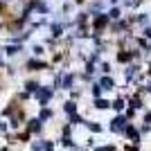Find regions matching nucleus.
Returning <instances> with one entry per match:
<instances>
[{
    "instance_id": "f257e3e1",
    "label": "nucleus",
    "mask_w": 151,
    "mask_h": 151,
    "mask_svg": "<svg viewBox=\"0 0 151 151\" xmlns=\"http://www.w3.org/2000/svg\"><path fill=\"white\" fill-rule=\"evenodd\" d=\"M111 23H113V18L108 14H95L93 16V32L95 34H104L111 27Z\"/></svg>"
},
{
    "instance_id": "f03ea898",
    "label": "nucleus",
    "mask_w": 151,
    "mask_h": 151,
    "mask_svg": "<svg viewBox=\"0 0 151 151\" xmlns=\"http://www.w3.org/2000/svg\"><path fill=\"white\" fill-rule=\"evenodd\" d=\"M126 115H117L113 122H111V131H115V133H124L126 131Z\"/></svg>"
},
{
    "instance_id": "7ed1b4c3",
    "label": "nucleus",
    "mask_w": 151,
    "mask_h": 151,
    "mask_svg": "<svg viewBox=\"0 0 151 151\" xmlns=\"http://www.w3.org/2000/svg\"><path fill=\"white\" fill-rule=\"evenodd\" d=\"M124 135H129V138H131L133 142H135V145H138V142H140V133H138V129H135V126H131V124L126 126V131H124Z\"/></svg>"
},
{
    "instance_id": "20e7f679",
    "label": "nucleus",
    "mask_w": 151,
    "mask_h": 151,
    "mask_svg": "<svg viewBox=\"0 0 151 151\" xmlns=\"http://www.w3.org/2000/svg\"><path fill=\"white\" fill-rule=\"evenodd\" d=\"M101 86H104V90H113L115 88V81L111 79V77H104V79H101Z\"/></svg>"
},
{
    "instance_id": "39448f33",
    "label": "nucleus",
    "mask_w": 151,
    "mask_h": 151,
    "mask_svg": "<svg viewBox=\"0 0 151 151\" xmlns=\"http://www.w3.org/2000/svg\"><path fill=\"white\" fill-rule=\"evenodd\" d=\"M111 106H113L117 113H122V111H124V99H122V97H117L115 101H111Z\"/></svg>"
},
{
    "instance_id": "423d86ee",
    "label": "nucleus",
    "mask_w": 151,
    "mask_h": 151,
    "mask_svg": "<svg viewBox=\"0 0 151 151\" xmlns=\"http://www.w3.org/2000/svg\"><path fill=\"white\" fill-rule=\"evenodd\" d=\"M120 14H122V9H120V7H111V12H108V16H111L113 20H120V18H122Z\"/></svg>"
},
{
    "instance_id": "0eeeda50",
    "label": "nucleus",
    "mask_w": 151,
    "mask_h": 151,
    "mask_svg": "<svg viewBox=\"0 0 151 151\" xmlns=\"http://www.w3.org/2000/svg\"><path fill=\"white\" fill-rule=\"evenodd\" d=\"M95 106L99 108V111H104V108H111V101H106V99H99V97H97V101H95Z\"/></svg>"
},
{
    "instance_id": "6e6552de",
    "label": "nucleus",
    "mask_w": 151,
    "mask_h": 151,
    "mask_svg": "<svg viewBox=\"0 0 151 151\" xmlns=\"http://www.w3.org/2000/svg\"><path fill=\"white\" fill-rule=\"evenodd\" d=\"M95 151H115V147H113V145H108V147H97Z\"/></svg>"
},
{
    "instance_id": "1a4fd4ad",
    "label": "nucleus",
    "mask_w": 151,
    "mask_h": 151,
    "mask_svg": "<svg viewBox=\"0 0 151 151\" xmlns=\"http://www.w3.org/2000/svg\"><path fill=\"white\" fill-rule=\"evenodd\" d=\"M126 151H140V147L138 145H129V147H126Z\"/></svg>"
},
{
    "instance_id": "9d476101",
    "label": "nucleus",
    "mask_w": 151,
    "mask_h": 151,
    "mask_svg": "<svg viewBox=\"0 0 151 151\" xmlns=\"http://www.w3.org/2000/svg\"><path fill=\"white\" fill-rule=\"evenodd\" d=\"M145 122H147V124H151V113H147V115H145Z\"/></svg>"
},
{
    "instance_id": "9b49d317",
    "label": "nucleus",
    "mask_w": 151,
    "mask_h": 151,
    "mask_svg": "<svg viewBox=\"0 0 151 151\" xmlns=\"http://www.w3.org/2000/svg\"><path fill=\"white\" fill-rule=\"evenodd\" d=\"M75 2H77V5H83V2H86V0H75Z\"/></svg>"
},
{
    "instance_id": "f8f14e48",
    "label": "nucleus",
    "mask_w": 151,
    "mask_h": 151,
    "mask_svg": "<svg viewBox=\"0 0 151 151\" xmlns=\"http://www.w3.org/2000/svg\"><path fill=\"white\" fill-rule=\"evenodd\" d=\"M147 93H151V81H149V86H147Z\"/></svg>"
}]
</instances>
